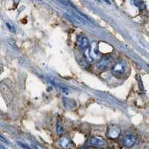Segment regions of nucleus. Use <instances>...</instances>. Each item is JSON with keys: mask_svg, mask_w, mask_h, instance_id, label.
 Segmentation results:
<instances>
[{"mask_svg": "<svg viewBox=\"0 0 149 149\" xmlns=\"http://www.w3.org/2000/svg\"><path fill=\"white\" fill-rule=\"evenodd\" d=\"M127 70V64L124 61H120L115 63L111 69L112 74L116 78H120L125 73Z\"/></svg>", "mask_w": 149, "mask_h": 149, "instance_id": "1", "label": "nucleus"}, {"mask_svg": "<svg viewBox=\"0 0 149 149\" xmlns=\"http://www.w3.org/2000/svg\"><path fill=\"white\" fill-rule=\"evenodd\" d=\"M113 63V58L110 56H106L101 58L97 63L96 66L100 71H105Z\"/></svg>", "mask_w": 149, "mask_h": 149, "instance_id": "2", "label": "nucleus"}, {"mask_svg": "<svg viewBox=\"0 0 149 149\" xmlns=\"http://www.w3.org/2000/svg\"><path fill=\"white\" fill-rule=\"evenodd\" d=\"M121 132H122L121 128L119 126L116 125H112L109 126L108 129H107V136L109 139H116L119 138Z\"/></svg>", "mask_w": 149, "mask_h": 149, "instance_id": "3", "label": "nucleus"}, {"mask_svg": "<svg viewBox=\"0 0 149 149\" xmlns=\"http://www.w3.org/2000/svg\"><path fill=\"white\" fill-rule=\"evenodd\" d=\"M77 42H78V45L80 49L84 52L88 49L89 46H90V41H89L88 38L84 34L78 35V37H77Z\"/></svg>", "mask_w": 149, "mask_h": 149, "instance_id": "4", "label": "nucleus"}, {"mask_svg": "<svg viewBox=\"0 0 149 149\" xmlns=\"http://www.w3.org/2000/svg\"><path fill=\"white\" fill-rule=\"evenodd\" d=\"M89 145L95 148H102L106 145V141L101 136H93L89 139Z\"/></svg>", "mask_w": 149, "mask_h": 149, "instance_id": "5", "label": "nucleus"}, {"mask_svg": "<svg viewBox=\"0 0 149 149\" xmlns=\"http://www.w3.org/2000/svg\"><path fill=\"white\" fill-rule=\"evenodd\" d=\"M136 142V137L134 135L125 136L122 139V143L125 147H131L134 146Z\"/></svg>", "mask_w": 149, "mask_h": 149, "instance_id": "6", "label": "nucleus"}, {"mask_svg": "<svg viewBox=\"0 0 149 149\" xmlns=\"http://www.w3.org/2000/svg\"><path fill=\"white\" fill-rule=\"evenodd\" d=\"M63 104H64L66 109H67V110H72L76 106V103L74 100L68 98H63Z\"/></svg>", "mask_w": 149, "mask_h": 149, "instance_id": "7", "label": "nucleus"}, {"mask_svg": "<svg viewBox=\"0 0 149 149\" xmlns=\"http://www.w3.org/2000/svg\"><path fill=\"white\" fill-rule=\"evenodd\" d=\"M60 144H61V147L64 149H70L72 146L71 141L66 137L61 138V141H60Z\"/></svg>", "mask_w": 149, "mask_h": 149, "instance_id": "8", "label": "nucleus"}, {"mask_svg": "<svg viewBox=\"0 0 149 149\" xmlns=\"http://www.w3.org/2000/svg\"><path fill=\"white\" fill-rule=\"evenodd\" d=\"M57 131H58V134L59 135H62L64 133V127L61 122H58V125H57Z\"/></svg>", "mask_w": 149, "mask_h": 149, "instance_id": "9", "label": "nucleus"}, {"mask_svg": "<svg viewBox=\"0 0 149 149\" xmlns=\"http://www.w3.org/2000/svg\"><path fill=\"white\" fill-rule=\"evenodd\" d=\"M18 145L19 146H21V147H22L23 149H37V148L31 147V146H29V145L25 144V143H22V142H18Z\"/></svg>", "mask_w": 149, "mask_h": 149, "instance_id": "10", "label": "nucleus"}, {"mask_svg": "<svg viewBox=\"0 0 149 149\" xmlns=\"http://www.w3.org/2000/svg\"><path fill=\"white\" fill-rule=\"evenodd\" d=\"M6 26H7V27L8 28V29H9V31H11V32H14V33L15 32V31H16L15 28L12 26L11 24H10L9 22H6Z\"/></svg>", "mask_w": 149, "mask_h": 149, "instance_id": "11", "label": "nucleus"}, {"mask_svg": "<svg viewBox=\"0 0 149 149\" xmlns=\"http://www.w3.org/2000/svg\"><path fill=\"white\" fill-rule=\"evenodd\" d=\"M0 140L2 141V142H5V143H8V141L6 140V139H5V138H4L3 136L1 135V134H0Z\"/></svg>", "mask_w": 149, "mask_h": 149, "instance_id": "12", "label": "nucleus"}, {"mask_svg": "<svg viewBox=\"0 0 149 149\" xmlns=\"http://www.w3.org/2000/svg\"><path fill=\"white\" fill-rule=\"evenodd\" d=\"M0 149H6L5 147H3L2 146H0Z\"/></svg>", "mask_w": 149, "mask_h": 149, "instance_id": "13", "label": "nucleus"}, {"mask_svg": "<svg viewBox=\"0 0 149 149\" xmlns=\"http://www.w3.org/2000/svg\"><path fill=\"white\" fill-rule=\"evenodd\" d=\"M93 149H102V148H93Z\"/></svg>", "mask_w": 149, "mask_h": 149, "instance_id": "14", "label": "nucleus"}]
</instances>
